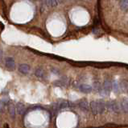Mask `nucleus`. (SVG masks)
<instances>
[{
	"label": "nucleus",
	"instance_id": "nucleus-1",
	"mask_svg": "<svg viewBox=\"0 0 128 128\" xmlns=\"http://www.w3.org/2000/svg\"><path fill=\"white\" fill-rule=\"evenodd\" d=\"M89 105H90V111L94 115L103 114L105 109H106V105H105V102L102 99L92 101L89 103Z\"/></svg>",
	"mask_w": 128,
	"mask_h": 128
},
{
	"label": "nucleus",
	"instance_id": "nucleus-2",
	"mask_svg": "<svg viewBox=\"0 0 128 128\" xmlns=\"http://www.w3.org/2000/svg\"><path fill=\"white\" fill-rule=\"evenodd\" d=\"M106 109L110 112H113L114 114H118L120 112L121 109V106L119 105L118 102H116L115 100H111V101H109L107 102L106 103Z\"/></svg>",
	"mask_w": 128,
	"mask_h": 128
},
{
	"label": "nucleus",
	"instance_id": "nucleus-3",
	"mask_svg": "<svg viewBox=\"0 0 128 128\" xmlns=\"http://www.w3.org/2000/svg\"><path fill=\"white\" fill-rule=\"evenodd\" d=\"M112 89V82L109 79H105L103 82V87L101 89L100 94L102 96H109L110 94V91Z\"/></svg>",
	"mask_w": 128,
	"mask_h": 128
},
{
	"label": "nucleus",
	"instance_id": "nucleus-4",
	"mask_svg": "<svg viewBox=\"0 0 128 128\" xmlns=\"http://www.w3.org/2000/svg\"><path fill=\"white\" fill-rule=\"evenodd\" d=\"M78 107L82 111L87 112L90 110V105H89L87 99H85V98L81 99V100L78 102Z\"/></svg>",
	"mask_w": 128,
	"mask_h": 128
},
{
	"label": "nucleus",
	"instance_id": "nucleus-5",
	"mask_svg": "<svg viewBox=\"0 0 128 128\" xmlns=\"http://www.w3.org/2000/svg\"><path fill=\"white\" fill-rule=\"evenodd\" d=\"M5 66L10 70H13L15 68V63L13 58L7 57L5 60Z\"/></svg>",
	"mask_w": 128,
	"mask_h": 128
},
{
	"label": "nucleus",
	"instance_id": "nucleus-6",
	"mask_svg": "<svg viewBox=\"0 0 128 128\" xmlns=\"http://www.w3.org/2000/svg\"><path fill=\"white\" fill-rule=\"evenodd\" d=\"M120 106H121L122 111H123L124 113L127 114L128 113V98L125 97L123 98H122Z\"/></svg>",
	"mask_w": 128,
	"mask_h": 128
},
{
	"label": "nucleus",
	"instance_id": "nucleus-7",
	"mask_svg": "<svg viewBox=\"0 0 128 128\" xmlns=\"http://www.w3.org/2000/svg\"><path fill=\"white\" fill-rule=\"evenodd\" d=\"M79 90L82 93H85V94H89V93H90L92 91L93 87L90 85H88V84H81V85L79 86Z\"/></svg>",
	"mask_w": 128,
	"mask_h": 128
},
{
	"label": "nucleus",
	"instance_id": "nucleus-8",
	"mask_svg": "<svg viewBox=\"0 0 128 128\" xmlns=\"http://www.w3.org/2000/svg\"><path fill=\"white\" fill-rule=\"evenodd\" d=\"M19 71L24 75H27L30 71V66L27 64H21L19 66Z\"/></svg>",
	"mask_w": 128,
	"mask_h": 128
},
{
	"label": "nucleus",
	"instance_id": "nucleus-9",
	"mask_svg": "<svg viewBox=\"0 0 128 128\" xmlns=\"http://www.w3.org/2000/svg\"><path fill=\"white\" fill-rule=\"evenodd\" d=\"M74 107V103L69 101H64L61 103L59 104V107L60 110H61V109H65V108H69V107Z\"/></svg>",
	"mask_w": 128,
	"mask_h": 128
},
{
	"label": "nucleus",
	"instance_id": "nucleus-10",
	"mask_svg": "<svg viewBox=\"0 0 128 128\" xmlns=\"http://www.w3.org/2000/svg\"><path fill=\"white\" fill-rule=\"evenodd\" d=\"M119 86H120V89L122 91L127 92L128 91V80H127V79L121 80Z\"/></svg>",
	"mask_w": 128,
	"mask_h": 128
},
{
	"label": "nucleus",
	"instance_id": "nucleus-11",
	"mask_svg": "<svg viewBox=\"0 0 128 128\" xmlns=\"http://www.w3.org/2000/svg\"><path fill=\"white\" fill-rule=\"evenodd\" d=\"M44 75H45V72H44V70L41 67H38V68L36 69L35 70V75L38 78H40V79H43L44 78Z\"/></svg>",
	"mask_w": 128,
	"mask_h": 128
},
{
	"label": "nucleus",
	"instance_id": "nucleus-12",
	"mask_svg": "<svg viewBox=\"0 0 128 128\" xmlns=\"http://www.w3.org/2000/svg\"><path fill=\"white\" fill-rule=\"evenodd\" d=\"M112 89H113V91L114 93H116V94H118V93L120 92V86H119V83H118L116 80H113L112 81Z\"/></svg>",
	"mask_w": 128,
	"mask_h": 128
},
{
	"label": "nucleus",
	"instance_id": "nucleus-13",
	"mask_svg": "<svg viewBox=\"0 0 128 128\" xmlns=\"http://www.w3.org/2000/svg\"><path fill=\"white\" fill-rule=\"evenodd\" d=\"M16 110H17V112L19 113V114H24L25 113V111H26V108H25V106L23 103L19 102L16 106Z\"/></svg>",
	"mask_w": 128,
	"mask_h": 128
},
{
	"label": "nucleus",
	"instance_id": "nucleus-14",
	"mask_svg": "<svg viewBox=\"0 0 128 128\" xmlns=\"http://www.w3.org/2000/svg\"><path fill=\"white\" fill-rule=\"evenodd\" d=\"M8 111H9V113H10V115L11 116V118H15V107L13 104H10L8 107Z\"/></svg>",
	"mask_w": 128,
	"mask_h": 128
},
{
	"label": "nucleus",
	"instance_id": "nucleus-15",
	"mask_svg": "<svg viewBox=\"0 0 128 128\" xmlns=\"http://www.w3.org/2000/svg\"><path fill=\"white\" fill-rule=\"evenodd\" d=\"M120 7L123 11H127V10H128V0H121Z\"/></svg>",
	"mask_w": 128,
	"mask_h": 128
},
{
	"label": "nucleus",
	"instance_id": "nucleus-16",
	"mask_svg": "<svg viewBox=\"0 0 128 128\" xmlns=\"http://www.w3.org/2000/svg\"><path fill=\"white\" fill-rule=\"evenodd\" d=\"M94 88L95 91H98V92H100L101 89H102L100 82H99L98 81H95V82H94Z\"/></svg>",
	"mask_w": 128,
	"mask_h": 128
},
{
	"label": "nucleus",
	"instance_id": "nucleus-17",
	"mask_svg": "<svg viewBox=\"0 0 128 128\" xmlns=\"http://www.w3.org/2000/svg\"><path fill=\"white\" fill-rule=\"evenodd\" d=\"M4 110H5V103H4V102L2 100H0V112L2 113V112H4Z\"/></svg>",
	"mask_w": 128,
	"mask_h": 128
},
{
	"label": "nucleus",
	"instance_id": "nucleus-18",
	"mask_svg": "<svg viewBox=\"0 0 128 128\" xmlns=\"http://www.w3.org/2000/svg\"><path fill=\"white\" fill-rule=\"evenodd\" d=\"M2 50H0V60L2 59Z\"/></svg>",
	"mask_w": 128,
	"mask_h": 128
},
{
	"label": "nucleus",
	"instance_id": "nucleus-19",
	"mask_svg": "<svg viewBox=\"0 0 128 128\" xmlns=\"http://www.w3.org/2000/svg\"><path fill=\"white\" fill-rule=\"evenodd\" d=\"M105 126H112V127H114V126H116V125H114V124H106Z\"/></svg>",
	"mask_w": 128,
	"mask_h": 128
},
{
	"label": "nucleus",
	"instance_id": "nucleus-20",
	"mask_svg": "<svg viewBox=\"0 0 128 128\" xmlns=\"http://www.w3.org/2000/svg\"><path fill=\"white\" fill-rule=\"evenodd\" d=\"M127 93H128V91H127Z\"/></svg>",
	"mask_w": 128,
	"mask_h": 128
},
{
	"label": "nucleus",
	"instance_id": "nucleus-21",
	"mask_svg": "<svg viewBox=\"0 0 128 128\" xmlns=\"http://www.w3.org/2000/svg\"><path fill=\"white\" fill-rule=\"evenodd\" d=\"M127 68H128V67H127Z\"/></svg>",
	"mask_w": 128,
	"mask_h": 128
}]
</instances>
